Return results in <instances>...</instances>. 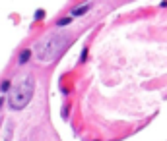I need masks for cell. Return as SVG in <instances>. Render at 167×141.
Returning a JSON list of instances; mask_svg holds the SVG:
<instances>
[{
  "instance_id": "cell-1",
  "label": "cell",
  "mask_w": 167,
  "mask_h": 141,
  "mask_svg": "<svg viewBox=\"0 0 167 141\" xmlns=\"http://www.w3.org/2000/svg\"><path fill=\"white\" fill-rule=\"evenodd\" d=\"M33 77L31 75H18V79L14 81L12 89L8 95V104L14 110H22L23 106H27V103L33 97Z\"/></svg>"
},
{
  "instance_id": "cell-2",
  "label": "cell",
  "mask_w": 167,
  "mask_h": 141,
  "mask_svg": "<svg viewBox=\"0 0 167 141\" xmlns=\"http://www.w3.org/2000/svg\"><path fill=\"white\" fill-rule=\"evenodd\" d=\"M68 45V37L66 35H58V33H51L43 37L41 41L35 45V52H37V58L43 62H51L55 58H58L62 54V50Z\"/></svg>"
},
{
  "instance_id": "cell-3",
  "label": "cell",
  "mask_w": 167,
  "mask_h": 141,
  "mask_svg": "<svg viewBox=\"0 0 167 141\" xmlns=\"http://www.w3.org/2000/svg\"><path fill=\"white\" fill-rule=\"evenodd\" d=\"M29 56H31V52H29V50H23L22 54H19V64H25V62L29 60Z\"/></svg>"
},
{
  "instance_id": "cell-4",
  "label": "cell",
  "mask_w": 167,
  "mask_h": 141,
  "mask_svg": "<svg viewBox=\"0 0 167 141\" xmlns=\"http://www.w3.org/2000/svg\"><path fill=\"white\" fill-rule=\"evenodd\" d=\"M86 10H88V6H82V8H76V10H74V14H76V16H80V14H84Z\"/></svg>"
},
{
  "instance_id": "cell-5",
  "label": "cell",
  "mask_w": 167,
  "mask_h": 141,
  "mask_svg": "<svg viewBox=\"0 0 167 141\" xmlns=\"http://www.w3.org/2000/svg\"><path fill=\"white\" fill-rule=\"evenodd\" d=\"M70 21H72L70 18H62V19H58V25H68Z\"/></svg>"
},
{
  "instance_id": "cell-6",
  "label": "cell",
  "mask_w": 167,
  "mask_h": 141,
  "mask_svg": "<svg viewBox=\"0 0 167 141\" xmlns=\"http://www.w3.org/2000/svg\"><path fill=\"white\" fill-rule=\"evenodd\" d=\"M8 89H12V87H10V81H4V83H2V91H8Z\"/></svg>"
}]
</instances>
